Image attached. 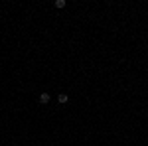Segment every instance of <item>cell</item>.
<instances>
[{"label":"cell","instance_id":"3957f363","mask_svg":"<svg viewBox=\"0 0 148 146\" xmlns=\"http://www.w3.org/2000/svg\"><path fill=\"white\" fill-rule=\"evenodd\" d=\"M65 6H67L65 0H56V8H65Z\"/></svg>","mask_w":148,"mask_h":146},{"label":"cell","instance_id":"6da1fadb","mask_svg":"<svg viewBox=\"0 0 148 146\" xmlns=\"http://www.w3.org/2000/svg\"><path fill=\"white\" fill-rule=\"evenodd\" d=\"M49 101H51V95H47V93H40V103H42V105H47Z\"/></svg>","mask_w":148,"mask_h":146},{"label":"cell","instance_id":"7a4b0ae2","mask_svg":"<svg viewBox=\"0 0 148 146\" xmlns=\"http://www.w3.org/2000/svg\"><path fill=\"white\" fill-rule=\"evenodd\" d=\"M67 101H69V95H65V93H61V95H57V103H61V105H65Z\"/></svg>","mask_w":148,"mask_h":146}]
</instances>
